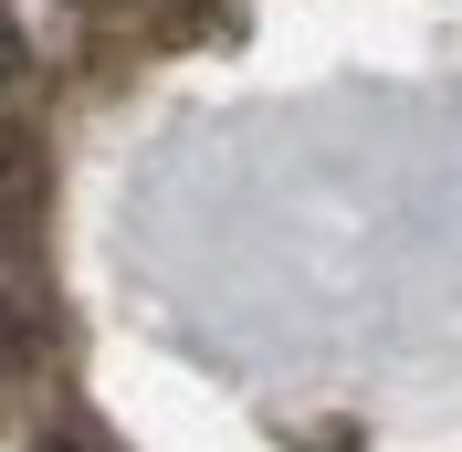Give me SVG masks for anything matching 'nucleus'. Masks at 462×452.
Segmentation results:
<instances>
[{"label":"nucleus","mask_w":462,"mask_h":452,"mask_svg":"<svg viewBox=\"0 0 462 452\" xmlns=\"http://www.w3.org/2000/svg\"><path fill=\"white\" fill-rule=\"evenodd\" d=\"M0 379H42V315L11 284H0Z\"/></svg>","instance_id":"f257e3e1"},{"label":"nucleus","mask_w":462,"mask_h":452,"mask_svg":"<svg viewBox=\"0 0 462 452\" xmlns=\"http://www.w3.org/2000/svg\"><path fill=\"white\" fill-rule=\"evenodd\" d=\"M32 95V42H22V22L0 11V106H22Z\"/></svg>","instance_id":"f03ea898"},{"label":"nucleus","mask_w":462,"mask_h":452,"mask_svg":"<svg viewBox=\"0 0 462 452\" xmlns=\"http://www.w3.org/2000/svg\"><path fill=\"white\" fill-rule=\"evenodd\" d=\"M42 452H106V442H95L85 421H53V431H42Z\"/></svg>","instance_id":"7ed1b4c3"}]
</instances>
